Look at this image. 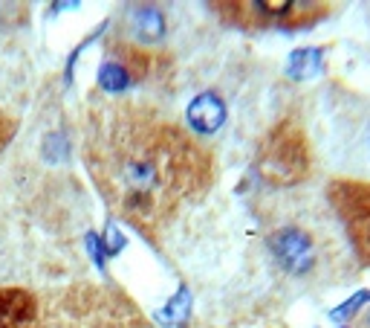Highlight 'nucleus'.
<instances>
[{
  "label": "nucleus",
  "mask_w": 370,
  "mask_h": 328,
  "mask_svg": "<svg viewBox=\"0 0 370 328\" xmlns=\"http://www.w3.org/2000/svg\"><path fill=\"white\" fill-rule=\"evenodd\" d=\"M32 15L27 4H0V108L20 116L32 96Z\"/></svg>",
  "instance_id": "obj_5"
},
{
  "label": "nucleus",
  "mask_w": 370,
  "mask_h": 328,
  "mask_svg": "<svg viewBox=\"0 0 370 328\" xmlns=\"http://www.w3.org/2000/svg\"><path fill=\"white\" fill-rule=\"evenodd\" d=\"M81 154L102 201L147 236L200 198L214 175L211 151L185 122L131 96H90Z\"/></svg>",
  "instance_id": "obj_1"
},
{
  "label": "nucleus",
  "mask_w": 370,
  "mask_h": 328,
  "mask_svg": "<svg viewBox=\"0 0 370 328\" xmlns=\"http://www.w3.org/2000/svg\"><path fill=\"white\" fill-rule=\"evenodd\" d=\"M220 18L243 30H304L327 15V4H301V0H246V4H211Z\"/></svg>",
  "instance_id": "obj_7"
},
{
  "label": "nucleus",
  "mask_w": 370,
  "mask_h": 328,
  "mask_svg": "<svg viewBox=\"0 0 370 328\" xmlns=\"http://www.w3.org/2000/svg\"><path fill=\"white\" fill-rule=\"evenodd\" d=\"M20 120H23V116H15L6 108H0V154L12 146V139H15L18 128H20Z\"/></svg>",
  "instance_id": "obj_14"
},
{
  "label": "nucleus",
  "mask_w": 370,
  "mask_h": 328,
  "mask_svg": "<svg viewBox=\"0 0 370 328\" xmlns=\"http://www.w3.org/2000/svg\"><path fill=\"white\" fill-rule=\"evenodd\" d=\"M318 70H322V50H315V46H310V50H298L292 56V64H289L292 79H310V76L318 73Z\"/></svg>",
  "instance_id": "obj_13"
},
{
  "label": "nucleus",
  "mask_w": 370,
  "mask_h": 328,
  "mask_svg": "<svg viewBox=\"0 0 370 328\" xmlns=\"http://www.w3.org/2000/svg\"><path fill=\"white\" fill-rule=\"evenodd\" d=\"M260 244L275 273L292 285H327L341 253L330 218L304 198L281 195L260 206Z\"/></svg>",
  "instance_id": "obj_3"
},
{
  "label": "nucleus",
  "mask_w": 370,
  "mask_h": 328,
  "mask_svg": "<svg viewBox=\"0 0 370 328\" xmlns=\"http://www.w3.org/2000/svg\"><path fill=\"white\" fill-rule=\"evenodd\" d=\"M168 38V9L159 4H125L116 18V41L154 50Z\"/></svg>",
  "instance_id": "obj_10"
},
{
  "label": "nucleus",
  "mask_w": 370,
  "mask_h": 328,
  "mask_svg": "<svg viewBox=\"0 0 370 328\" xmlns=\"http://www.w3.org/2000/svg\"><path fill=\"white\" fill-rule=\"evenodd\" d=\"M0 183L41 232L72 236L81 221V186L72 169V131L58 96L46 93L0 160Z\"/></svg>",
  "instance_id": "obj_2"
},
{
  "label": "nucleus",
  "mask_w": 370,
  "mask_h": 328,
  "mask_svg": "<svg viewBox=\"0 0 370 328\" xmlns=\"http://www.w3.org/2000/svg\"><path fill=\"white\" fill-rule=\"evenodd\" d=\"M38 299L27 288H0V328H32Z\"/></svg>",
  "instance_id": "obj_12"
},
{
  "label": "nucleus",
  "mask_w": 370,
  "mask_h": 328,
  "mask_svg": "<svg viewBox=\"0 0 370 328\" xmlns=\"http://www.w3.org/2000/svg\"><path fill=\"white\" fill-rule=\"evenodd\" d=\"M229 120V105L217 90H203L185 108V128L194 137H214Z\"/></svg>",
  "instance_id": "obj_11"
},
{
  "label": "nucleus",
  "mask_w": 370,
  "mask_h": 328,
  "mask_svg": "<svg viewBox=\"0 0 370 328\" xmlns=\"http://www.w3.org/2000/svg\"><path fill=\"white\" fill-rule=\"evenodd\" d=\"M327 201L338 215L348 244L359 256V262L370 265V186L353 180H333Z\"/></svg>",
  "instance_id": "obj_9"
},
{
  "label": "nucleus",
  "mask_w": 370,
  "mask_h": 328,
  "mask_svg": "<svg viewBox=\"0 0 370 328\" xmlns=\"http://www.w3.org/2000/svg\"><path fill=\"white\" fill-rule=\"evenodd\" d=\"M362 328H370V311L362 317Z\"/></svg>",
  "instance_id": "obj_16"
},
{
  "label": "nucleus",
  "mask_w": 370,
  "mask_h": 328,
  "mask_svg": "<svg viewBox=\"0 0 370 328\" xmlns=\"http://www.w3.org/2000/svg\"><path fill=\"white\" fill-rule=\"evenodd\" d=\"M32 328H151L133 302L95 282H76L53 288L38 299Z\"/></svg>",
  "instance_id": "obj_4"
},
{
  "label": "nucleus",
  "mask_w": 370,
  "mask_h": 328,
  "mask_svg": "<svg viewBox=\"0 0 370 328\" xmlns=\"http://www.w3.org/2000/svg\"><path fill=\"white\" fill-rule=\"evenodd\" d=\"M38 227L20 213L0 183V288H23L38 279Z\"/></svg>",
  "instance_id": "obj_6"
},
{
  "label": "nucleus",
  "mask_w": 370,
  "mask_h": 328,
  "mask_svg": "<svg viewBox=\"0 0 370 328\" xmlns=\"http://www.w3.org/2000/svg\"><path fill=\"white\" fill-rule=\"evenodd\" d=\"M367 302H370V291H359L350 302H344L338 311H333V320H338V322H341V320H350L362 305H367Z\"/></svg>",
  "instance_id": "obj_15"
},
{
  "label": "nucleus",
  "mask_w": 370,
  "mask_h": 328,
  "mask_svg": "<svg viewBox=\"0 0 370 328\" xmlns=\"http://www.w3.org/2000/svg\"><path fill=\"white\" fill-rule=\"evenodd\" d=\"M258 175L266 183L278 186L281 192L298 183L307 175V143H304V134L295 125L275 128L272 139H266L263 149H260Z\"/></svg>",
  "instance_id": "obj_8"
}]
</instances>
